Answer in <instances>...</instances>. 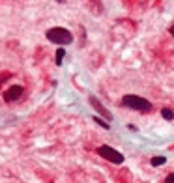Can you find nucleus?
I'll return each instance as SVG.
<instances>
[{"mask_svg": "<svg viewBox=\"0 0 174 183\" xmlns=\"http://www.w3.org/2000/svg\"><path fill=\"white\" fill-rule=\"evenodd\" d=\"M88 101H90V105H92V108H94V110H95V112L99 114V116H103L105 120H112V116H111V112H109V110H107V108L103 107V103H101V101H99V99H97L95 95H90V97H88Z\"/></svg>", "mask_w": 174, "mask_h": 183, "instance_id": "5", "label": "nucleus"}, {"mask_svg": "<svg viewBox=\"0 0 174 183\" xmlns=\"http://www.w3.org/2000/svg\"><path fill=\"white\" fill-rule=\"evenodd\" d=\"M92 120H94V122H95V123H97V125H101V127H103V129H109V127H111V125H109V123H107V122H103V120H101V118H99V116H94V118H92Z\"/></svg>", "mask_w": 174, "mask_h": 183, "instance_id": "9", "label": "nucleus"}, {"mask_svg": "<svg viewBox=\"0 0 174 183\" xmlns=\"http://www.w3.org/2000/svg\"><path fill=\"white\" fill-rule=\"evenodd\" d=\"M168 32H170V34L174 36V26H170V28H168Z\"/></svg>", "mask_w": 174, "mask_h": 183, "instance_id": "11", "label": "nucleus"}, {"mask_svg": "<svg viewBox=\"0 0 174 183\" xmlns=\"http://www.w3.org/2000/svg\"><path fill=\"white\" fill-rule=\"evenodd\" d=\"M122 105L131 108V110H137V112H150L152 110V103L148 99L139 97V95H131V94L122 97Z\"/></svg>", "mask_w": 174, "mask_h": 183, "instance_id": "1", "label": "nucleus"}, {"mask_svg": "<svg viewBox=\"0 0 174 183\" xmlns=\"http://www.w3.org/2000/svg\"><path fill=\"white\" fill-rule=\"evenodd\" d=\"M161 116L170 122V120H174V112H172L170 108H163V110H161Z\"/></svg>", "mask_w": 174, "mask_h": 183, "instance_id": "7", "label": "nucleus"}, {"mask_svg": "<svg viewBox=\"0 0 174 183\" xmlns=\"http://www.w3.org/2000/svg\"><path fill=\"white\" fill-rule=\"evenodd\" d=\"M163 183H174V174H168L167 177H165V181Z\"/></svg>", "mask_w": 174, "mask_h": 183, "instance_id": "10", "label": "nucleus"}, {"mask_svg": "<svg viewBox=\"0 0 174 183\" xmlns=\"http://www.w3.org/2000/svg\"><path fill=\"white\" fill-rule=\"evenodd\" d=\"M97 153H99V157L107 159V161H111V163H114V165H122V163H123V155H122L118 150L111 148V146H99V148H97Z\"/></svg>", "mask_w": 174, "mask_h": 183, "instance_id": "3", "label": "nucleus"}, {"mask_svg": "<svg viewBox=\"0 0 174 183\" xmlns=\"http://www.w3.org/2000/svg\"><path fill=\"white\" fill-rule=\"evenodd\" d=\"M64 54H66L64 49H58V51H56V60H55L56 65H62V58H64Z\"/></svg>", "mask_w": 174, "mask_h": 183, "instance_id": "8", "label": "nucleus"}, {"mask_svg": "<svg viewBox=\"0 0 174 183\" xmlns=\"http://www.w3.org/2000/svg\"><path fill=\"white\" fill-rule=\"evenodd\" d=\"M152 166H161V165H165L167 163V159L165 157H152Z\"/></svg>", "mask_w": 174, "mask_h": 183, "instance_id": "6", "label": "nucleus"}, {"mask_svg": "<svg viewBox=\"0 0 174 183\" xmlns=\"http://www.w3.org/2000/svg\"><path fill=\"white\" fill-rule=\"evenodd\" d=\"M22 94H24V88H22V86H19V84H15V86H10V88H6V90H4L2 97H4V101H6V103H13V101L21 99V95H22Z\"/></svg>", "mask_w": 174, "mask_h": 183, "instance_id": "4", "label": "nucleus"}, {"mask_svg": "<svg viewBox=\"0 0 174 183\" xmlns=\"http://www.w3.org/2000/svg\"><path fill=\"white\" fill-rule=\"evenodd\" d=\"M47 39L51 43H56V45H67L73 41V36L67 28H62V26H55L51 30H47Z\"/></svg>", "mask_w": 174, "mask_h": 183, "instance_id": "2", "label": "nucleus"}]
</instances>
